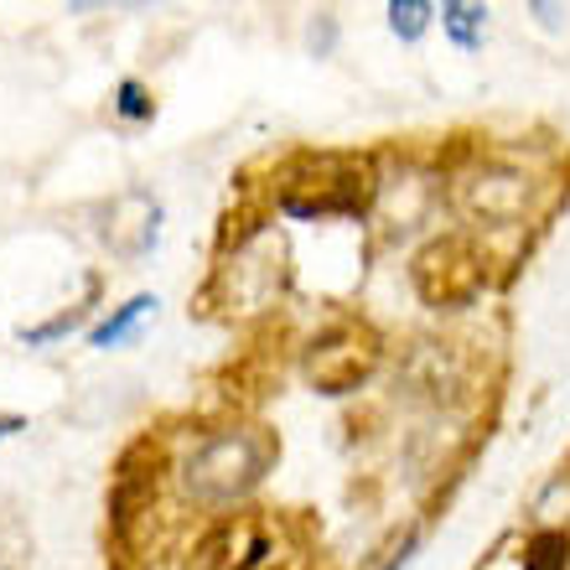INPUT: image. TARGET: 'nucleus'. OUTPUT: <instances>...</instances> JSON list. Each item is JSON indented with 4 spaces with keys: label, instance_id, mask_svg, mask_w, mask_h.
Masks as SVG:
<instances>
[{
    "label": "nucleus",
    "instance_id": "f257e3e1",
    "mask_svg": "<svg viewBox=\"0 0 570 570\" xmlns=\"http://www.w3.org/2000/svg\"><path fill=\"white\" fill-rule=\"evenodd\" d=\"M271 462H275V441L265 431H218L187 451V462H181V493L193 498V503L224 509V503L244 498L249 488H259Z\"/></svg>",
    "mask_w": 570,
    "mask_h": 570
},
{
    "label": "nucleus",
    "instance_id": "f03ea898",
    "mask_svg": "<svg viewBox=\"0 0 570 570\" xmlns=\"http://www.w3.org/2000/svg\"><path fill=\"white\" fill-rule=\"evenodd\" d=\"M374 197V171L358 156H301L281 177V208L291 218H327V213H363Z\"/></svg>",
    "mask_w": 570,
    "mask_h": 570
},
{
    "label": "nucleus",
    "instance_id": "7ed1b4c3",
    "mask_svg": "<svg viewBox=\"0 0 570 570\" xmlns=\"http://www.w3.org/2000/svg\"><path fill=\"white\" fill-rule=\"evenodd\" d=\"M410 281L421 291L425 306H466V301L482 291L488 271H482V255L466 239H431L410 265Z\"/></svg>",
    "mask_w": 570,
    "mask_h": 570
},
{
    "label": "nucleus",
    "instance_id": "20e7f679",
    "mask_svg": "<svg viewBox=\"0 0 570 570\" xmlns=\"http://www.w3.org/2000/svg\"><path fill=\"white\" fill-rule=\"evenodd\" d=\"M379 368V343L368 327H327L306 353V379H312L322 394H353L363 379Z\"/></svg>",
    "mask_w": 570,
    "mask_h": 570
},
{
    "label": "nucleus",
    "instance_id": "39448f33",
    "mask_svg": "<svg viewBox=\"0 0 570 570\" xmlns=\"http://www.w3.org/2000/svg\"><path fill=\"white\" fill-rule=\"evenodd\" d=\"M161 239V203L140 187L120 193L105 208V244L115 259H146Z\"/></svg>",
    "mask_w": 570,
    "mask_h": 570
},
{
    "label": "nucleus",
    "instance_id": "423d86ee",
    "mask_svg": "<svg viewBox=\"0 0 570 570\" xmlns=\"http://www.w3.org/2000/svg\"><path fill=\"white\" fill-rule=\"evenodd\" d=\"M524 177L519 171H503V166H488V171H478L472 181H462V203L478 218H488V224H509V218H519L524 213Z\"/></svg>",
    "mask_w": 570,
    "mask_h": 570
},
{
    "label": "nucleus",
    "instance_id": "0eeeda50",
    "mask_svg": "<svg viewBox=\"0 0 570 570\" xmlns=\"http://www.w3.org/2000/svg\"><path fill=\"white\" fill-rule=\"evenodd\" d=\"M224 550V570H255L259 560L271 556V534H265V524H255V519H234V524H224V534L208 544V556H218Z\"/></svg>",
    "mask_w": 570,
    "mask_h": 570
},
{
    "label": "nucleus",
    "instance_id": "6e6552de",
    "mask_svg": "<svg viewBox=\"0 0 570 570\" xmlns=\"http://www.w3.org/2000/svg\"><path fill=\"white\" fill-rule=\"evenodd\" d=\"M441 27L451 31V42L462 47V52H478L482 31H488V11L472 6V0H446V6H441Z\"/></svg>",
    "mask_w": 570,
    "mask_h": 570
},
{
    "label": "nucleus",
    "instance_id": "1a4fd4ad",
    "mask_svg": "<svg viewBox=\"0 0 570 570\" xmlns=\"http://www.w3.org/2000/svg\"><path fill=\"white\" fill-rule=\"evenodd\" d=\"M150 312H156V296H130V301L120 306V312L105 316V322H99V327L89 332V343H94V347H120L125 337L136 332L140 316H150Z\"/></svg>",
    "mask_w": 570,
    "mask_h": 570
},
{
    "label": "nucleus",
    "instance_id": "9d476101",
    "mask_svg": "<svg viewBox=\"0 0 570 570\" xmlns=\"http://www.w3.org/2000/svg\"><path fill=\"white\" fill-rule=\"evenodd\" d=\"M570 566V534L566 529H540L524 544V570H566Z\"/></svg>",
    "mask_w": 570,
    "mask_h": 570
},
{
    "label": "nucleus",
    "instance_id": "9b49d317",
    "mask_svg": "<svg viewBox=\"0 0 570 570\" xmlns=\"http://www.w3.org/2000/svg\"><path fill=\"white\" fill-rule=\"evenodd\" d=\"M431 16H441L431 0H394V6H390V27H394V37L415 42V37L431 27Z\"/></svg>",
    "mask_w": 570,
    "mask_h": 570
},
{
    "label": "nucleus",
    "instance_id": "f8f14e48",
    "mask_svg": "<svg viewBox=\"0 0 570 570\" xmlns=\"http://www.w3.org/2000/svg\"><path fill=\"white\" fill-rule=\"evenodd\" d=\"M115 115H120V120H130V125L156 120V99L146 94V83H140V78H125L120 89H115Z\"/></svg>",
    "mask_w": 570,
    "mask_h": 570
},
{
    "label": "nucleus",
    "instance_id": "ddd939ff",
    "mask_svg": "<svg viewBox=\"0 0 570 570\" xmlns=\"http://www.w3.org/2000/svg\"><path fill=\"white\" fill-rule=\"evenodd\" d=\"M89 306L94 301H83V306H68V312H58L52 322H42V327H21V343L27 347H42V343H58L62 332H73L83 316H89Z\"/></svg>",
    "mask_w": 570,
    "mask_h": 570
},
{
    "label": "nucleus",
    "instance_id": "4468645a",
    "mask_svg": "<svg viewBox=\"0 0 570 570\" xmlns=\"http://www.w3.org/2000/svg\"><path fill=\"white\" fill-rule=\"evenodd\" d=\"M16 431H27V421H21V415H0V441L16 435Z\"/></svg>",
    "mask_w": 570,
    "mask_h": 570
},
{
    "label": "nucleus",
    "instance_id": "2eb2a0df",
    "mask_svg": "<svg viewBox=\"0 0 570 570\" xmlns=\"http://www.w3.org/2000/svg\"><path fill=\"white\" fill-rule=\"evenodd\" d=\"M534 11H540L544 27H560V11H556V6H534Z\"/></svg>",
    "mask_w": 570,
    "mask_h": 570
}]
</instances>
